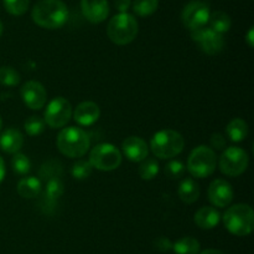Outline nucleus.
<instances>
[{
  "instance_id": "nucleus-28",
  "label": "nucleus",
  "mask_w": 254,
  "mask_h": 254,
  "mask_svg": "<svg viewBox=\"0 0 254 254\" xmlns=\"http://www.w3.org/2000/svg\"><path fill=\"white\" fill-rule=\"evenodd\" d=\"M11 166L15 173L26 174L31 169V162H30V159L25 154L16 152L11 159Z\"/></svg>"
},
{
  "instance_id": "nucleus-18",
  "label": "nucleus",
  "mask_w": 254,
  "mask_h": 254,
  "mask_svg": "<svg viewBox=\"0 0 254 254\" xmlns=\"http://www.w3.org/2000/svg\"><path fill=\"white\" fill-rule=\"evenodd\" d=\"M221 214L213 207H202L196 212L193 221L201 229H212L220 223Z\"/></svg>"
},
{
  "instance_id": "nucleus-10",
  "label": "nucleus",
  "mask_w": 254,
  "mask_h": 254,
  "mask_svg": "<svg viewBox=\"0 0 254 254\" xmlns=\"http://www.w3.org/2000/svg\"><path fill=\"white\" fill-rule=\"evenodd\" d=\"M210 7L206 2L200 0H192L184 7L181 12V20L184 25L192 31L206 26L210 17Z\"/></svg>"
},
{
  "instance_id": "nucleus-25",
  "label": "nucleus",
  "mask_w": 254,
  "mask_h": 254,
  "mask_svg": "<svg viewBox=\"0 0 254 254\" xmlns=\"http://www.w3.org/2000/svg\"><path fill=\"white\" fill-rule=\"evenodd\" d=\"M64 183L59 177H54V178L47 179L46 189H45V197L49 201H56L64 193Z\"/></svg>"
},
{
  "instance_id": "nucleus-27",
  "label": "nucleus",
  "mask_w": 254,
  "mask_h": 254,
  "mask_svg": "<svg viewBox=\"0 0 254 254\" xmlns=\"http://www.w3.org/2000/svg\"><path fill=\"white\" fill-rule=\"evenodd\" d=\"M20 74L10 66L0 67V84L4 86H16L20 82Z\"/></svg>"
},
{
  "instance_id": "nucleus-30",
  "label": "nucleus",
  "mask_w": 254,
  "mask_h": 254,
  "mask_svg": "<svg viewBox=\"0 0 254 254\" xmlns=\"http://www.w3.org/2000/svg\"><path fill=\"white\" fill-rule=\"evenodd\" d=\"M45 121L39 116H31L25 121L24 127L25 131L27 132V134L30 136H39L44 132L45 129Z\"/></svg>"
},
{
  "instance_id": "nucleus-39",
  "label": "nucleus",
  "mask_w": 254,
  "mask_h": 254,
  "mask_svg": "<svg viewBox=\"0 0 254 254\" xmlns=\"http://www.w3.org/2000/svg\"><path fill=\"white\" fill-rule=\"evenodd\" d=\"M200 254H226V253L218 251V249H206L205 252H202V253H200Z\"/></svg>"
},
{
  "instance_id": "nucleus-9",
  "label": "nucleus",
  "mask_w": 254,
  "mask_h": 254,
  "mask_svg": "<svg viewBox=\"0 0 254 254\" xmlns=\"http://www.w3.org/2000/svg\"><path fill=\"white\" fill-rule=\"evenodd\" d=\"M72 116V106L66 99L59 96L52 100L45 111V124L51 128H61L66 126Z\"/></svg>"
},
{
  "instance_id": "nucleus-3",
  "label": "nucleus",
  "mask_w": 254,
  "mask_h": 254,
  "mask_svg": "<svg viewBox=\"0 0 254 254\" xmlns=\"http://www.w3.org/2000/svg\"><path fill=\"white\" fill-rule=\"evenodd\" d=\"M89 137L79 127H66L57 136L60 152L69 158H77L87 153L89 148Z\"/></svg>"
},
{
  "instance_id": "nucleus-4",
  "label": "nucleus",
  "mask_w": 254,
  "mask_h": 254,
  "mask_svg": "<svg viewBox=\"0 0 254 254\" xmlns=\"http://www.w3.org/2000/svg\"><path fill=\"white\" fill-rule=\"evenodd\" d=\"M107 34L114 44H130L138 34V21L133 15L128 12H119L109 21L107 26Z\"/></svg>"
},
{
  "instance_id": "nucleus-12",
  "label": "nucleus",
  "mask_w": 254,
  "mask_h": 254,
  "mask_svg": "<svg viewBox=\"0 0 254 254\" xmlns=\"http://www.w3.org/2000/svg\"><path fill=\"white\" fill-rule=\"evenodd\" d=\"M21 99L31 110H40L46 104V89L39 81H27L21 87Z\"/></svg>"
},
{
  "instance_id": "nucleus-40",
  "label": "nucleus",
  "mask_w": 254,
  "mask_h": 254,
  "mask_svg": "<svg viewBox=\"0 0 254 254\" xmlns=\"http://www.w3.org/2000/svg\"><path fill=\"white\" fill-rule=\"evenodd\" d=\"M2 30H4V27H2V22L0 21V36H1V34H2Z\"/></svg>"
},
{
  "instance_id": "nucleus-33",
  "label": "nucleus",
  "mask_w": 254,
  "mask_h": 254,
  "mask_svg": "<svg viewBox=\"0 0 254 254\" xmlns=\"http://www.w3.org/2000/svg\"><path fill=\"white\" fill-rule=\"evenodd\" d=\"M57 163H59V162L49 161L46 162V163L42 164L41 169H40V177H41L42 179H45V181L50 178H54V177H57L54 172L56 171V169H61L60 168V164L59 166H56Z\"/></svg>"
},
{
  "instance_id": "nucleus-8",
  "label": "nucleus",
  "mask_w": 254,
  "mask_h": 254,
  "mask_svg": "<svg viewBox=\"0 0 254 254\" xmlns=\"http://www.w3.org/2000/svg\"><path fill=\"white\" fill-rule=\"evenodd\" d=\"M250 157L245 149L240 147H228L220 157V169L223 174L237 177L247 169Z\"/></svg>"
},
{
  "instance_id": "nucleus-41",
  "label": "nucleus",
  "mask_w": 254,
  "mask_h": 254,
  "mask_svg": "<svg viewBox=\"0 0 254 254\" xmlns=\"http://www.w3.org/2000/svg\"><path fill=\"white\" fill-rule=\"evenodd\" d=\"M1 126H2V121H1V117H0V129H1Z\"/></svg>"
},
{
  "instance_id": "nucleus-17",
  "label": "nucleus",
  "mask_w": 254,
  "mask_h": 254,
  "mask_svg": "<svg viewBox=\"0 0 254 254\" xmlns=\"http://www.w3.org/2000/svg\"><path fill=\"white\" fill-rule=\"evenodd\" d=\"M24 144V136L16 128H7L0 136V147L6 153H16Z\"/></svg>"
},
{
  "instance_id": "nucleus-37",
  "label": "nucleus",
  "mask_w": 254,
  "mask_h": 254,
  "mask_svg": "<svg viewBox=\"0 0 254 254\" xmlns=\"http://www.w3.org/2000/svg\"><path fill=\"white\" fill-rule=\"evenodd\" d=\"M253 35H254V30H253V27H252V29H251L250 31H248L247 37H246V40H247V44H248V46H250V47H253V45H254Z\"/></svg>"
},
{
  "instance_id": "nucleus-11",
  "label": "nucleus",
  "mask_w": 254,
  "mask_h": 254,
  "mask_svg": "<svg viewBox=\"0 0 254 254\" xmlns=\"http://www.w3.org/2000/svg\"><path fill=\"white\" fill-rule=\"evenodd\" d=\"M191 37L200 46V49L207 55H216L222 51L225 46V39L222 34L216 32L211 27H200L191 31Z\"/></svg>"
},
{
  "instance_id": "nucleus-14",
  "label": "nucleus",
  "mask_w": 254,
  "mask_h": 254,
  "mask_svg": "<svg viewBox=\"0 0 254 254\" xmlns=\"http://www.w3.org/2000/svg\"><path fill=\"white\" fill-rule=\"evenodd\" d=\"M81 9L86 19L93 24L104 21L109 14L107 0H81Z\"/></svg>"
},
{
  "instance_id": "nucleus-1",
  "label": "nucleus",
  "mask_w": 254,
  "mask_h": 254,
  "mask_svg": "<svg viewBox=\"0 0 254 254\" xmlns=\"http://www.w3.org/2000/svg\"><path fill=\"white\" fill-rule=\"evenodd\" d=\"M32 20L44 29H59L68 19V9L62 0H41L34 6Z\"/></svg>"
},
{
  "instance_id": "nucleus-26",
  "label": "nucleus",
  "mask_w": 254,
  "mask_h": 254,
  "mask_svg": "<svg viewBox=\"0 0 254 254\" xmlns=\"http://www.w3.org/2000/svg\"><path fill=\"white\" fill-rule=\"evenodd\" d=\"M159 172V163L155 158H145L139 166V176L145 181L155 178Z\"/></svg>"
},
{
  "instance_id": "nucleus-24",
  "label": "nucleus",
  "mask_w": 254,
  "mask_h": 254,
  "mask_svg": "<svg viewBox=\"0 0 254 254\" xmlns=\"http://www.w3.org/2000/svg\"><path fill=\"white\" fill-rule=\"evenodd\" d=\"M159 0H134L133 10L139 16H149L158 9Z\"/></svg>"
},
{
  "instance_id": "nucleus-2",
  "label": "nucleus",
  "mask_w": 254,
  "mask_h": 254,
  "mask_svg": "<svg viewBox=\"0 0 254 254\" xmlns=\"http://www.w3.org/2000/svg\"><path fill=\"white\" fill-rule=\"evenodd\" d=\"M223 224L230 233L238 237L248 236L254 228V213L248 204L238 203L230 207L223 214Z\"/></svg>"
},
{
  "instance_id": "nucleus-16",
  "label": "nucleus",
  "mask_w": 254,
  "mask_h": 254,
  "mask_svg": "<svg viewBox=\"0 0 254 254\" xmlns=\"http://www.w3.org/2000/svg\"><path fill=\"white\" fill-rule=\"evenodd\" d=\"M101 110L98 105L92 101H84L76 107L73 112V119L77 124L82 126H91L98 121Z\"/></svg>"
},
{
  "instance_id": "nucleus-13",
  "label": "nucleus",
  "mask_w": 254,
  "mask_h": 254,
  "mask_svg": "<svg viewBox=\"0 0 254 254\" xmlns=\"http://www.w3.org/2000/svg\"><path fill=\"white\" fill-rule=\"evenodd\" d=\"M208 199L216 207H227L233 199L232 186L225 179H215L208 187Z\"/></svg>"
},
{
  "instance_id": "nucleus-36",
  "label": "nucleus",
  "mask_w": 254,
  "mask_h": 254,
  "mask_svg": "<svg viewBox=\"0 0 254 254\" xmlns=\"http://www.w3.org/2000/svg\"><path fill=\"white\" fill-rule=\"evenodd\" d=\"M130 4L131 0H114V5L119 12H127V10L130 7Z\"/></svg>"
},
{
  "instance_id": "nucleus-22",
  "label": "nucleus",
  "mask_w": 254,
  "mask_h": 254,
  "mask_svg": "<svg viewBox=\"0 0 254 254\" xmlns=\"http://www.w3.org/2000/svg\"><path fill=\"white\" fill-rule=\"evenodd\" d=\"M207 24H210L211 29L215 30L216 32L223 34V32H227L231 29L232 21H231V17L226 12L215 11L212 14H210Z\"/></svg>"
},
{
  "instance_id": "nucleus-23",
  "label": "nucleus",
  "mask_w": 254,
  "mask_h": 254,
  "mask_svg": "<svg viewBox=\"0 0 254 254\" xmlns=\"http://www.w3.org/2000/svg\"><path fill=\"white\" fill-rule=\"evenodd\" d=\"M173 249L175 254H198L200 243L192 237H184L173 244Z\"/></svg>"
},
{
  "instance_id": "nucleus-6",
  "label": "nucleus",
  "mask_w": 254,
  "mask_h": 254,
  "mask_svg": "<svg viewBox=\"0 0 254 254\" xmlns=\"http://www.w3.org/2000/svg\"><path fill=\"white\" fill-rule=\"evenodd\" d=\"M217 156L211 147L198 146L190 153L188 159V169L196 178H206L215 172Z\"/></svg>"
},
{
  "instance_id": "nucleus-7",
  "label": "nucleus",
  "mask_w": 254,
  "mask_h": 254,
  "mask_svg": "<svg viewBox=\"0 0 254 254\" xmlns=\"http://www.w3.org/2000/svg\"><path fill=\"white\" fill-rule=\"evenodd\" d=\"M89 162L99 171H113L121 166L122 153L113 144L99 143L91 151Z\"/></svg>"
},
{
  "instance_id": "nucleus-15",
  "label": "nucleus",
  "mask_w": 254,
  "mask_h": 254,
  "mask_svg": "<svg viewBox=\"0 0 254 254\" xmlns=\"http://www.w3.org/2000/svg\"><path fill=\"white\" fill-rule=\"evenodd\" d=\"M122 149L129 161L141 162L148 157V144L143 138L136 136H130L126 138L122 143Z\"/></svg>"
},
{
  "instance_id": "nucleus-29",
  "label": "nucleus",
  "mask_w": 254,
  "mask_h": 254,
  "mask_svg": "<svg viewBox=\"0 0 254 254\" xmlns=\"http://www.w3.org/2000/svg\"><path fill=\"white\" fill-rule=\"evenodd\" d=\"M2 2H4L5 10L9 14L20 16L26 12L30 0H2Z\"/></svg>"
},
{
  "instance_id": "nucleus-38",
  "label": "nucleus",
  "mask_w": 254,
  "mask_h": 254,
  "mask_svg": "<svg viewBox=\"0 0 254 254\" xmlns=\"http://www.w3.org/2000/svg\"><path fill=\"white\" fill-rule=\"evenodd\" d=\"M5 177V163H4V159L0 157V182L4 179Z\"/></svg>"
},
{
  "instance_id": "nucleus-34",
  "label": "nucleus",
  "mask_w": 254,
  "mask_h": 254,
  "mask_svg": "<svg viewBox=\"0 0 254 254\" xmlns=\"http://www.w3.org/2000/svg\"><path fill=\"white\" fill-rule=\"evenodd\" d=\"M154 246L160 252H168L170 249H173V243L168 238H165V237H159L158 239H155Z\"/></svg>"
},
{
  "instance_id": "nucleus-19",
  "label": "nucleus",
  "mask_w": 254,
  "mask_h": 254,
  "mask_svg": "<svg viewBox=\"0 0 254 254\" xmlns=\"http://www.w3.org/2000/svg\"><path fill=\"white\" fill-rule=\"evenodd\" d=\"M179 197L185 203L191 204L200 197V186L192 178H185L179 186Z\"/></svg>"
},
{
  "instance_id": "nucleus-32",
  "label": "nucleus",
  "mask_w": 254,
  "mask_h": 254,
  "mask_svg": "<svg viewBox=\"0 0 254 254\" xmlns=\"http://www.w3.org/2000/svg\"><path fill=\"white\" fill-rule=\"evenodd\" d=\"M185 164L178 159H173L165 166V174L171 179H178L185 174Z\"/></svg>"
},
{
  "instance_id": "nucleus-5",
  "label": "nucleus",
  "mask_w": 254,
  "mask_h": 254,
  "mask_svg": "<svg viewBox=\"0 0 254 254\" xmlns=\"http://www.w3.org/2000/svg\"><path fill=\"white\" fill-rule=\"evenodd\" d=\"M184 146V137L174 129L156 132L150 142L151 151L159 158H173L183 152Z\"/></svg>"
},
{
  "instance_id": "nucleus-21",
  "label": "nucleus",
  "mask_w": 254,
  "mask_h": 254,
  "mask_svg": "<svg viewBox=\"0 0 254 254\" xmlns=\"http://www.w3.org/2000/svg\"><path fill=\"white\" fill-rule=\"evenodd\" d=\"M226 133L232 142H241L247 137L248 125L245 120L235 119L226 127Z\"/></svg>"
},
{
  "instance_id": "nucleus-35",
  "label": "nucleus",
  "mask_w": 254,
  "mask_h": 254,
  "mask_svg": "<svg viewBox=\"0 0 254 254\" xmlns=\"http://www.w3.org/2000/svg\"><path fill=\"white\" fill-rule=\"evenodd\" d=\"M211 146L215 149H223L226 147V138L223 134L221 133H213L211 136Z\"/></svg>"
},
{
  "instance_id": "nucleus-20",
  "label": "nucleus",
  "mask_w": 254,
  "mask_h": 254,
  "mask_svg": "<svg viewBox=\"0 0 254 254\" xmlns=\"http://www.w3.org/2000/svg\"><path fill=\"white\" fill-rule=\"evenodd\" d=\"M41 192V182L36 177H26L17 183V193L22 198H35Z\"/></svg>"
},
{
  "instance_id": "nucleus-31",
  "label": "nucleus",
  "mask_w": 254,
  "mask_h": 254,
  "mask_svg": "<svg viewBox=\"0 0 254 254\" xmlns=\"http://www.w3.org/2000/svg\"><path fill=\"white\" fill-rule=\"evenodd\" d=\"M92 169H93V167H92L91 162L81 159L72 166L71 173L76 179H86L92 174Z\"/></svg>"
}]
</instances>
